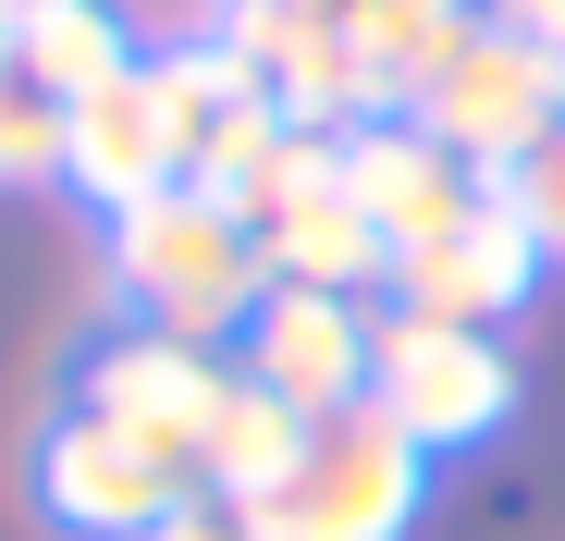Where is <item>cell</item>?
Listing matches in <instances>:
<instances>
[{
	"label": "cell",
	"instance_id": "1",
	"mask_svg": "<svg viewBox=\"0 0 565 541\" xmlns=\"http://www.w3.org/2000/svg\"><path fill=\"white\" fill-rule=\"evenodd\" d=\"M111 296L136 308V332L222 357L246 332V308L270 296V258H258L246 210H222L210 185H160V198L111 210Z\"/></svg>",
	"mask_w": 565,
	"mask_h": 541
},
{
	"label": "cell",
	"instance_id": "2",
	"mask_svg": "<svg viewBox=\"0 0 565 541\" xmlns=\"http://www.w3.org/2000/svg\"><path fill=\"white\" fill-rule=\"evenodd\" d=\"M418 505H430V456L382 406H332V418H308L296 468L258 492V529L270 541H406Z\"/></svg>",
	"mask_w": 565,
	"mask_h": 541
},
{
	"label": "cell",
	"instance_id": "3",
	"mask_svg": "<svg viewBox=\"0 0 565 541\" xmlns=\"http://www.w3.org/2000/svg\"><path fill=\"white\" fill-rule=\"evenodd\" d=\"M369 406L418 456H455V443H492L516 418V357H504V332H455V320L382 308L369 320Z\"/></svg>",
	"mask_w": 565,
	"mask_h": 541
},
{
	"label": "cell",
	"instance_id": "4",
	"mask_svg": "<svg viewBox=\"0 0 565 541\" xmlns=\"http://www.w3.org/2000/svg\"><path fill=\"white\" fill-rule=\"evenodd\" d=\"M25 492L62 541H160L184 505H198V480H184L172 456H148V443H124L111 418L86 406H50L38 443H25Z\"/></svg>",
	"mask_w": 565,
	"mask_h": 541
},
{
	"label": "cell",
	"instance_id": "5",
	"mask_svg": "<svg viewBox=\"0 0 565 541\" xmlns=\"http://www.w3.org/2000/svg\"><path fill=\"white\" fill-rule=\"evenodd\" d=\"M406 124H418L430 148H455L480 185H504V172L565 124V99H553V50H541V38H504V25H467L455 62L418 86Z\"/></svg>",
	"mask_w": 565,
	"mask_h": 541
},
{
	"label": "cell",
	"instance_id": "6",
	"mask_svg": "<svg viewBox=\"0 0 565 541\" xmlns=\"http://www.w3.org/2000/svg\"><path fill=\"white\" fill-rule=\"evenodd\" d=\"M246 234L270 258V284H320V296H369V308H382V284H394V246L369 234V210L344 198L332 136H296L246 185Z\"/></svg>",
	"mask_w": 565,
	"mask_h": 541
},
{
	"label": "cell",
	"instance_id": "7",
	"mask_svg": "<svg viewBox=\"0 0 565 541\" xmlns=\"http://www.w3.org/2000/svg\"><path fill=\"white\" fill-rule=\"evenodd\" d=\"M210 50H222L296 136L369 124V86H356V50H344V13H332V0H222Z\"/></svg>",
	"mask_w": 565,
	"mask_h": 541
},
{
	"label": "cell",
	"instance_id": "8",
	"mask_svg": "<svg viewBox=\"0 0 565 541\" xmlns=\"http://www.w3.org/2000/svg\"><path fill=\"white\" fill-rule=\"evenodd\" d=\"M234 382V357L210 344H172V332H111V344H86L74 357V394L86 418H111L124 443H148V456H172L184 480H198V443H210V406Z\"/></svg>",
	"mask_w": 565,
	"mask_h": 541
},
{
	"label": "cell",
	"instance_id": "9",
	"mask_svg": "<svg viewBox=\"0 0 565 541\" xmlns=\"http://www.w3.org/2000/svg\"><path fill=\"white\" fill-rule=\"evenodd\" d=\"M541 270H553V258L529 246V222L504 210V185H480L443 234H418V246L394 258L382 308H418V320H455V332H504V320L529 308Z\"/></svg>",
	"mask_w": 565,
	"mask_h": 541
},
{
	"label": "cell",
	"instance_id": "10",
	"mask_svg": "<svg viewBox=\"0 0 565 541\" xmlns=\"http://www.w3.org/2000/svg\"><path fill=\"white\" fill-rule=\"evenodd\" d=\"M369 296H320V284H270L246 308V332L222 344L258 394H282L296 418H332V406H369Z\"/></svg>",
	"mask_w": 565,
	"mask_h": 541
},
{
	"label": "cell",
	"instance_id": "11",
	"mask_svg": "<svg viewBox=\"0 0 565 541\" xmlns=\"http://www.w3.org/2000/svg\"><path fill=\"white\" fill-rule=\"evenodd\" d=\"M62 185L99 210V222H111V210H136V198H160V185H184V136H172L160 86H148V50H136V74H111V86H99V99H74Z\"/></svg>",
	"mask_w": 565,
	"mask_h": 541
},
{
	"label": "cell",
	"instance_id": "12",
	"mask_svg": "<svg viewBox=\"0 0 565 541\" xmlns=\"http://www.w3.org/2000/svg\"><path fill=\"white\" fill-rule=\"evenodd\" d=\"M332 160H344V198L369 210V234H382L394 258H406L418 234H443L467 198H480V172H467L455 148H430L406 112H394V124H344V136H332Z\"/></svg>",
	"mask_w": 565,
	"mask_h": 541
},
{
	"label": "cell",
	"instance_id": "13",
	"mask_svg": "<svg viewBox=\"0 0 565 541\" xmlns=\"http://www.w3.org/2000/svg\"><path fill=\"white\" fill-rule=\"evenodd\" d=\"M332 13H344V50H356V86H369V124H394L455 62V38L480 25V0H332Z\"/></svg>",
	"mask_w": 565,
	"mask_h": 541
},
{
	"label": "cell",
	"instance_id": "14",
	"mask_svg": "<svg viewBox=\"0 0 565 541\" xmlns=\"http://www.w3.org/2000/svg\"><path fill=\"white\" fill-rule=\"evenodd\" d=\"M0 38L38 62L50 99H99L111 74H136V25H124V0H25Z\"/></svg>",
	"mask_w": 565,
	"mask_h": 541
},
{
	"label": "cell",
	"instance_id": "15",
	"mask_svg": "<svg viewBox=\"0 0 565 541\" xmlns=\"http://www.w3.org/2000/svg\"><path fill=\"white\" fill-rule=\"evenodd\" d=\"M296 443H308V418L234 370V382H222V406H210V443H198V492H234V505H258L282 468H296Z\"/></svg>",
	"mask_w": 565,
	"mask_h": 541
},
{
	"label": "cell",
	"instance_id": "16",
	"mask_svg": "<svg viewBox=\"0 0 565 541\" xmlns=\"http://www.w3.org/2000/svg\"><path fill=\"white\" fill-rule=\"evenodd\" d=\"M62 136H74V99H50L38 62L0 38V185H62Z\"/></svg>",
	"mask_w": 565,
	"mask_h": 541
},
{
	"label": "cell",
	"instance_id": "17",
	"mask_svg": "<svg viewBox=\"0 0 565 541\" xmlns=\"http://www.w3.org/2000/svg\"><path fill=\"white\" fill-rule=\"evenodd\" d=\"M504 210L529 222V246H541V258H565V124H553L516 172H504Z\"/></svg>",
	"mask_w": 565,
	"mask_h": 541
},
{
	"label": "cell",
	"instance_id": "18",
	"mask_svg": "<svg viewBox=\"0 0 565 541\" xmlns=\"http://www.w3.org/2000/svg\"><path fill=\"white\" fill-rule=\"evenodd\" d=\"M160 541H270V529H258V505H234V492H198V505H184Z\"/></svg>",
	"mask_w": 565,
	"mask_h": 541
},
{
	"label": "cell",
	"instance_id": "19",
	"mask_svg": "<svg viewBox=\"0 0 565 541\" xmlns=\"http://www.w3.org/2000/svg\"><path fill=\"white\" fill-rule=\"evenodd\" d=\"M480 25H504V38H565V0H480Z\"/></svg>",
	"mask_w": 565,
	"mask_h": 541
},
{
	"label": "cell",
	"instance_id": "20",
	"mask_svg": "<svg viewBox=\"0 0 565 541\" xmlns=\"http://www.w3.org/2000/svg\"><path fill=\"white\" fill-rule=\"evenodd\" d=\"M553 99H565V38H553Z\"/></svg>",
	"mask_w": 565,
	"mask_h": 541
},
{
	"label": "cell",
	"instance_id": "21",
	"mask_svg": "<svg viewBox=\"0 0 565 541\" xmlns=\"http://www.w3.org/2000/svg\"><path fill=\"white\" fill-rule=\"evenodd\" d=\"M13 13H25V0H0V25H13Z\"/></svg>",
	"mask_w": 565,
	"mask_h": 541
}]
</instances>
